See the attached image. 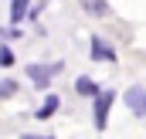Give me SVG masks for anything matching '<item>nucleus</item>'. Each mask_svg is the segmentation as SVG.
Masks as SVG:
<instances>
[{"label":"nucleus","mask_w":146,"mask_h":139,"mask_svg":"<svg viewBox=\"0 0 146 139\" xmlns=\"http://www.w3.org/2000/svg\"><path fill=\"white\" fill-rule=\"evenodd\" d=\"M0 65H14V51L10 48H0Z\"/></svg>","instance_id":"9d476101"},{"label":"nucleus","mask_w":146,"mask_h":139,"mask_svg":"<svg viewBox=\"0 0 146 139\" xmlns=\"http://www.w3.org/2000/svg\"><path fill=\"white\" fill-rule=\"evenodd\" d=\"M58 105H61V99H58V95H48V99H44V105L37 109V119H48V115H54V112H58Z\"/></svg>","instance_id":"6e6552de"},{"label":"nucleus","mask_w":146,"mask_h":139,"mask_svg":"<svg viewBox=\"0 0 146 139\" xmlns=\"http://www.w3.org/2000/svg\"><path fill=\"white\" fill-rule=\"evenodd\" d=\"M27 7H31L27 0H10V21H14V24H21V21L27 17Z\"/></svg>","instance_id":"0eeeda50"},{"label":"nucleus","mask_w":146,"mask_h":139,"mask_svg":"<svg viewBox=\"0 0 146 139\" xmlns=\"http://www.w3.org/2000/svg\"><path fill=\"white\" fill-rule=\"evenodd\" d=\"M92 58L95 61H115V51H112L102 37H92Z\"/></svg>","instance_id":"39448f33"},{"label":"nucleus","mask_w":146,"mask_h":139,"mask_svg":"<svg viewBox=\"0 0 146 139\" xmlns=\"http://www.w3.org/2000/svg\"><path fill=\"white\" fill-rule=\"evenodd\" d=\"M61 68H65L61 61H54V65H27V78L34 81L37 88H44V85H48V81H51Z\"/></svg>","instance_id":"f257e3e1"},{"label":"nucleus","mask_w":146,"mask_h":139,"mask_svg":"<svg viewBox=\"0 0 146 139\" xmlns=\"http://www.w3.org/2000/svg\"><path fill=\"white\" fill-rule=\"evenodd\" d=\"M112 99H115V92H99V95H95V129H106V119H109Z\"/></svg>","instance_id":"f03ea898"},{"label":"nucleus","mask_w":146,"mask_h":139,"mask_svg":"<svg viewBox=\"0 0 146 139\" xmlns=\"http://www.w3.org/2000/svg\"><path fill=\"white\" fill-rule=\"evenodd\" d=\"M10 37H17V31H0V41H10Z\"/></svg>","instance_id":"9b49d317"},{"label":"nucleus","mask_w":146,"mask_h":139,"mask_svg":"<svg viewBox=\"0 0 146 139\" xmlns=\"http://www.w3.org/2000/svg\"><path fill=\"white\" fill-rule=\"evenodd\" d=\"M126 105H129V112H136V115H146V88H139V85H133L126 95Z\"/></svg>","instance_id":"7ed1b4c3"},{"label":"nucleus","mask_w":146,"mask_h":139,"mask_svg":"<svg viewBox=\"0 0 146 139\" xmlns=\"http://www.w3.org/2000/svg\"><path fill=\"white\" fill-rule=\"evenodd\" d=\"M17 88H21V85H17L14 78H0V99H10V95H17Z\"/></svg>","instance_id":"1a4fd4ad"},{"label":"nucleus","mask_w":146,"mask_h":139,"mask_svg":"<svg viewBox=\"0 0 146 139\" xmlns=\"http://www.w3.org/2000/svg\"><path fill=\"white\" fill-rule=\"evenodd\" d=\"M75 92L85 95V99H95V95H99V85H95L92 78H78V81H75Z\"/></svg>","instance_id":"423d86ee"},{"label":"nucleus","mask_w":146,"mask_h":139,"mask_svg":"<svg viewBox=\"0 0 146 139\" xmlns=\"http://www.w3.org/2000/svg\"><path fill=\"white\" fill-rule=\"evenodd\" d=\"M88 17H109V0H78Z\"/></svg>","instance_id":"20e7f679"}]
</instances>
